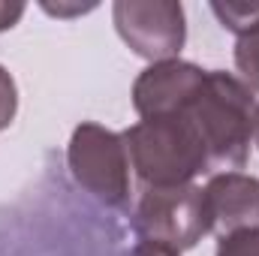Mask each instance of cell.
Here are the masks:
<instances>
[{
  "instance_id": "obj_1",
  "label": "cell",
  "mask_w": 259,
  "mask_h": 256,
  "mask_svg": "<svg viewBox=\"0 0 259 256\" xmlns=\"http://www.w3.org/2000/svg\"><path fill=\"white\" fill-rule=\"evenodd\" d=\"M181 115L190 118L205 145L208 172H232L247 163L256 100L238 75L223 69H205L199 91L181 109Z\"/></svg>"
},
{
  "instance_id": "obj_2",
  "label": "cell",
  "mask_w": 259,
  "mask_h": 256,
  "mask_svg": "<svg viewBox=\"0 0 259 256\" xmlns=\"http://www.w3.org/2000/svg\"><path fill=\"white\" fill-rule=\"evenodd\" d=\"M121 139L127 145L130 166L145 187H181L208 172L205 145L190 118L181 112L142 118L139 124L124 130Z\"/></svg>"
},
{
  "instance_id": "obj_3",
  "label": "cell",
  "mask_w": 259,
  "mask_h": 256,
  "mask_svg": "<svg viewBox=\"0 0 259 256\" xmlns=\"http://www.w3.org/2000/svg\"><path fill=\"white\" fill-rule=\"evenodd\" d=\"M139 241H157L172 250H190L211 232L205 190L196 184L145 187L130 217Z\"/></svg>"
},
{
  "instance_id": "obj_4",
  "label": "cell",
  "mask_w": 259,
  "mask_h": 256,
  "mask_svg": "<svg viewBox=\"0 0 259 256\" xmlns=\"http://www.w3.org/2000/svg\"><path fill=\"white\" fill-rule=\"evenodd\" d=\"M66 163L78 187L109 208L130 205V154L118 133L84 121L72 130Z\"/></svg>"
},
{
  "instance_id": "obj_5",
  "label": "cell",
  "mask_w": 259,
  "mask_h": 256,
  "mask_svg": "<svg viewBox=\"0 0 259 256\" xmlns=\"http://www.w3.org/2000/svg\"><path fill=\"white\" fill-rule=\"evenodd\" d=\"M112 18L121 39L151 64L175 61L187 42L184 6L175 0H118Z\"/></svg>"
},
{
  "instance_id": "obj_6",
  "label": "cell",
  "mask_w": 259,
  "mask_h": 256,
  "mask_svg": "<svg viewBox=\"0 0 259 256\" xmlns=\"http://www.w3.org/2000/svg\"><path fill=\"white\" fill-rule=\"evenodd\" d=\"M205 78V69L187 61H160L142 69V75L133 84V109L139 118H160V115H178L190 97L199 91Z\"/></svg>"
},
{
  "instance_id": "obj_7",
  "label": "cell",
  "mask_w": 259,
  "mask_h": 256,
  "mask_svg": "<svg viewBox=\"0 0 259 256\" xmlns=\"http://www.w3.org/2000/svg\"><path fill=\"white\" fill-rule=\"evenodd\" d=\"M205 205L211 232H217L220 238L259 229V178L244 172H217L205 184Z\"/></svg>"
},
{
  "instance_id": "obj_8",
  "label": "cell",
  "mask_w": 259,
  "mask_h": 256,
  "mask_svg": "<svg viewBox=\"0 0 259 256\" xmlns=\"http://www.w3.org/2000/svg\"><path fill=\"white\" fill-rule=\"evenodd\" d=\"M211 12L220 18V24L238 36L250 33L259 24V3H211Z\"/></svg>"
},
{
  "instance_id": "obj_9",
  "label": "cell",
  "mask_w": 259,
  "mask_h": 256,
  "mask_svg": "<svg viewBox=\"0 0 259 256\" xmlns=\"http://www.w3.org/2000/svg\"><path fill=\"white\" fill-rule=\"evenodd\" d=\"M235 66L241 72V81L250 88V91H259V24L238 36L235 42Z\"/></svg>"
},
{
  "instance_id": "obj_10",
  "label": "cell",
  "mask_w": 259,
  "mask_h": 256,
  "mask_svg": "<svg viewBox=\"0 0 259 256\" xmlns=\"http://www.w3.org/2000/svg\"><path fill=\"white\" fill-rule=\"evenodd\" d=\"M214 256H259V229H244V232L223 235L217 241V253Z\"/></svg>"
},
{
  "instance_id": "obj_11",
  "label": "cell",
  "mask_w": 259,
  "mask_h": 256,
  "mask_svg": "<svg viewBox=\"0 0 259 256\" xmlns=\"http://www.w3.org/2000/svg\"><path fill=\"white\" fill-rule=\"evenodd\" d=\"M15 112H18V88L9 69L0 66V133L15 121Z\"/></svg>"
},
{
  "instance_id": "obj_12",
  "label": "cell",
  "mask_w": 259,
  "mask_h": 256,
  "mask_svg": "<svg viewBox=\"0 0 259 256\" xmlns=\"http://www.w3.org/2000/svg\"><path fill=\"white\" fill-rule=\"evenodd\" d=\"M21 15H24V3H6V0H0V30L15 27Z\"/></svg>"
},
{
  "instance_id": "obj_13",
  "label": "cell",
  "mask_w": 259,
  "mask_h": 256,
  "mask_svg": "<svg viewBox=\"0 0 259 256\" xmlns=\"http://www.w3.org/2000/svg\"><path fill=\"white\" fill-rule=\"evenodd\" d=\"M130 256H181V253L166 247V244H157V241H139Z\"/></svg>"
},
{
  "instance_id": "obj_14",
  "label": "cell",
  "mask_w": 259,
  "mask_h": 256,
  "mask_svg": "<svg viewBox=\"0 0 259 256\" xmlns=\"http://www.w3.org/2000/svg\"><path fill=\"white\" fill-rule=\"evenodd\" d=\"M253 142L259 145V106H256V115H253Z\"/></svg>"
}]
</instances>
